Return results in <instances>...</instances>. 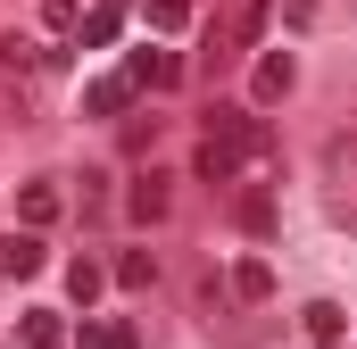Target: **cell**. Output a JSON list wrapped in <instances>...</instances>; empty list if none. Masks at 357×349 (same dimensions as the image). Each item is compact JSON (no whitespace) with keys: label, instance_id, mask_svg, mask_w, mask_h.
I'll return each instance as SVG.
<instances>
[{"label":"cell","instance_id":"8","mask_svg":"<svg viewBox=\"0 0 357 349\" xmlns=\"http://www.w3.org/2000/svg\"><path fill=\"white\" fill-rule=\"evenodd\" d=\"M17 333H25V349H59V341H67L59 308H25V325H17Z\"/></svg>","mask_w":357,"mask_h":349},{"label":"cell","instance_id":"9","mask_svg":"<svg viewBox=\"0 0 357 349\" xmlns=\"http://www.w3.org/2000/svg\"><path fill=\"white\" fill-rule=\"evenodd\" d=\"M233 299H274V266L266 258H241L233 266Z\"/></svg>","mask_w":357,"mask_h":349},{"label":"cell","instance_id":"12","mask_svg":"<svg viewBox=\"0 0 357 349\" xmlns=\"http://www.w3.org/2000/svg\"><path fill=\"white\" fill-rule=\"evenodd\" d=\"M100 283H108V274H100L91 258H67V299H75V308H91V299H100Z\"/></svg>","mask_w":357,"mask_h":349},{"label":"cell","instance_id":"7","mask_svg":"<svg viewBox=\"0 0 357 349\" xmlns=\"http://www.w3.org/2000/svg\"><path fill=\"white\" fill-rule=\"evenodd\" d=\"M233 167H241V150H233L225 133H208V142H199V158H191V174H208V183H225Z\"/></svg>","mask_w":357,"mask_h":349},{"label":"cell","instance_id":"20","mask_svg":"<svg viewBox=\"0 0 357 349\" xmlns=\"http://www.w3.org/2000/svg\"><path fill=\"white\" fill-rule=\"evenodd\" d=\"M0 59H8V67H25V59H33V42H25V34H0Z\"/></svg>","mask_w":357,"mask_h":349},{"label":"cell","instance_id":"5","mask_svg":"<svg viewBox=\"0 0 357 349\" xmlns=\"http://www.w3.org/2000/svg\"><path fill=\"white\" fill-rule=\"evenodd\" d=\"M59 208H67V200H59V183H50V174H33V183L17 191V225H25V233H42V225H59Z\"/></svg>","mask_w":357,"mask_h":349},{"label":"cell","instance_id":"11","mask_svg":"<svg viewBox=\"0 0 357 349\" xmlns=\"http://www.w3.org/2000/svg\"><path fill=\"white\" fill-rule=\"evenodd\" d=\"M0 274H42V233H8V250H0Z\"/></svg>","mask_w":357,"mask_h":349},{"label":"cell","instance_id":"14","mask_svg":"<svg viewBox=\"0 0 357 349\" xmlns=\"http://www.w3.org/2000/svg\"><path fill=\"white\" fill-rule=\"evenodd\" d=\"M116 283H125V291H150V283H158V258H150V250H125V258H116Z\"/></svg>","mask_w":357,"mask_h":349},{"label":"cell","instance_id":"10","mask_svg":"<svg viewBox=\"0 0 357 349\" xmlns=\"http://www.w3.org/2000/svg\"><path fill=\"white\" fill-rule=\"evenodd\" d=\"M116 150H125L133 167H150V150H158V117H133V125L116 133Z\"/></svg>","mask_w":357,"mask_h":349},{"label":"cell","instance_id":"13","mask_svg":"<svg viewBox=\"0 0 357 349\" xmlns=\"http://www.w3.org/2000/svg\"><path fill=\"white\" fill-rule=\"evenodd\" d=\"M233 216H241V233H274V200H266V191H241Z\"/></svg>","mask_w":357,"mask_h":349},{"label":"cell","instance_id":"3","mask_svg":"<svg viewBox=\"0 0 357 349\" xmlns=\"http://www.w3.org/2000/svg\"><path fill=\"white\" fill-rule=\"evenodd\" d=\"M291 75H299V59H291V50H258V59H250V100H258V108L291 100Z\"/></svg>","mask_w":357,"mask_h":349},{"label":"cell","instance_id":"4","mask_svg":"<svg viewBox=\"0 0 357 349\" xmlns=\"http://www.w3.org/2000/svg\"><path fill=\"white\" fill-rule=\"evenodd\" d=\"M125 75H133L142 91H175V84H183V59L150 42V50H133V59H125Z\"/></svg>","mask_w":357,"mask_h":349},{"label":"cell","instance_id":"6","mask_svg":"<svg viewBox=\"0 0 357 349\" xmlns=\"http://www.w3.org/2000/svg\"><path fill=\"white\" fill-rule=\"evenodd\" d=\"M84 108H91V117H125V108H133V75H125V67L100 75V84L84 91Z\"/></svg>","mask_w":357,"mask_h":349},{"label":"cell","instance_id":"17","mask_svg":"<svg viewBox=\"0 0 357 349\" xmlns=\"http://www.w3.org/2000/svg\"><path fill=\"white\" fill-rule=\"evenodd\" d=\"M307 333H316V341L333 349L341 333H349V325H341V308H333V299H316V308H307Z\"/></svg>","mask_w":357,"mask_h":349},{"label":"cell","instance_id":"19","mask_svg":"<svg viewBox=\"0 0 357 349\" xmlns=\"http://www.w3.org/2000/svg\"><path fill=\"white\" fill-rule=\"evenodd\" d=\"M75 191H84V216H100V208H108V174H84Z\"/></svg>","mask_w":357,"mask_h":349},{"label":"cell","instance_id":"18","mask_svg":"<svg viewBox=\"0 0 357 349\" xmlns=\"http://www.w3.org/2000/svg\"><path fill=\"white\" fill-rule=\"evenodd\" d=\"M150 25H158V34H183V25H191V0H150Z\"/></svg>","mask_w":357,"mask_h":349},{"label":"cell","instance_id":"2","mask_svg":"<svg viewBox=\"0 0 357 349\" xmlns=\"http://www.w3.org/2000/svg\"><path fill=\"white\" fill-rule=\"evenodd\" d=\"M125 208H133V225H158V216L175 208V174H167V167H133V191H125Z\"/></svg>","mask_w":357,"mask_h":349},{"label":"cell","instance_id":"15","mask_svg":"<svg viewBox=\"0 0 357 349\" xmlns=\"http://www.w3.org/2000/svg\"><path fill=\"white\" fill-rule=\"evenodd\" d=\"M116 25H125V8H108V0H100L91 17H75V34H84V42H116Z\"/></svg>","mask_w":357,"mask_h":349},{"label":"cell","instance_id":"1","mask_svg":"<svg viewBox=\"0 0 357 349\" xmlns=\"http://www.w3.org/2000/svg\"><path fill=\"white\" fill-rule=\"evenodd\" d=\"M258 34H266V0H225V8H216V25L199 34V75H216L225 59H241Z\"/></svg>","mask_w":357,"mask_h":349},{"label":"cell","instance_id":"16","mask_svg":"<svg viewBox=\"0 0 357 349\" xmlns=\"http://www.w3.org/2000/svg\"><path fill=\"white\" fill-rule=\"evenodd\" d=\"M84 349H142L133 325H84Z\"/></svg>","mask_w":357,"mask_h":349}]
</instances>
